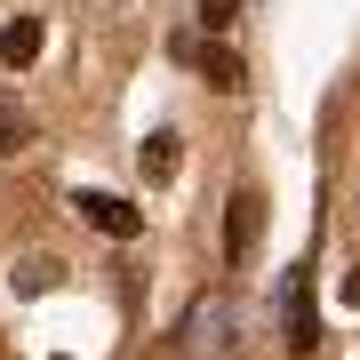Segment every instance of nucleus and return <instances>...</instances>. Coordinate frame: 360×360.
<instances>
[{
    "mask_svg": "<svg viewBox=\"0 0 360 360\" xmlns=\"http://www.w3.org/2000/svg\"><path fill=\"white\" fill-rule=\"evenodd\" d=\"M72 217H80V224H96L104 240H136V232H144V208H129L120 193H80V200H72Z\"/></svg>",
    "mask_w": 360,
    "mask_h": 360,
    "instance_id": "obj_1",
    "label": "nucleus"
},
{
    "mask_svg": "<svg viewBox=\"0 0 360 360\" xmlns=\"http://www.w3.org/2000/svg\"><path fill=\"white\" fill-rule=\"evenodd\" d=\"M257 232H264V193H232V208H224V264L257 257Z\"/></svg>",
    "mask_w": 360,
    "mask_h": 360,
    "instance_id": "obj_2",
    "label": "nucleus"
},
{
    "mask_svg": "<svg viewBox=\"0 0 360 360\" xmlns=\"http://www.w3.org/2000/svg\"><path fill=\"white\" fill-rule=\"evenodd\" d=\"M40 40H49V32H40V16H16V25L0 32V65H8V72H25L32 56H40Z\"/></svg>",
    "mask_w": 360,
    "mask_h": 360,
    "instance_id": "obj_3",
    "label": "nucleus"
},
{
    "mask_svg": "<svg viewBox=\"0 0 360 360\" xmlns=\"http://www.w3.org/2000/svg\"><path fill=\"white\" fill-rule=\"evenodd\" d=\"M321 328H312V304H304V281H288V352H312Z\"/></svg>",
    "mask_w": 360,
    "mask_h": 360,
    "instance_id": "obj_4",
    "label": "nucleus"
},
{
    "mask_svg": "<svg viewBox=\"0 0 360 360\" xmlns=\"http://www.w3.org/2000/svg\"><path fill=\"white\" fill-rule=\"evenodd\" d=\"M25 136H32V120H25V104H16L8 89H0V160H8V153H25Z\"/></svg>",
    "mask_w": 360,
    "mask_h": 360,
    "instance_id": "obj_5",
    "label": "nucleus"
},
{
    "mask_svg": "<svg viewBox=\"0 0 360 360\" xmlns=\"http://www.w3.org/2000/svg\"><path fill=\"white\" fill-rule=\"evenodd\" d=\"M200 72H208V89H224V96H240V89H248V80H240V56H232V49H208V56H200Z\"/></svg>",
    "mask_w": 360,
    "mask_h": 360,
    "instance_id": "obj_6",
    "label": "nucleus"
},
{
    "mask_svg": "<svg viewBox=\"0 0 360 360\" xmlns=\"http://www.w3.org/2000/svg\"><path fill=\"white\" fill-rule=\"evenodd\" d=\"M176 160H184V153H176V136H168V129L144 144V176H153V184H168V176H176Z\"/></svg>",
    "mask_w": 360,
    "mask_h": 360,
    "instance_id": "obj_7",
    "label": "nucleus"
},
{
    "mask_svg": "<svg viewBox=\"0 0 360 360\" xmlns=\"http://www.w3.org/2000/svg\"><path fill=\"white\" fill-rule=\"evenodd\" d=\"M56 281V257H32V264H16V288H49Z\"/></svg>",
    "mask_w": 360,
    "mask_h": 360,
    "instance_id": "obj_8",
    "label": "nucleus"
},
{
    "mask_svg": "<svg viewBox=\"0 0 360 360\" xmlns=\"http://www.w3.org/2000/svg\"><path fill=\"white\" fill-rule=\"evenodd\" d=\"M232 8H240V0H200V25H208V32H224V25H232Z\"/></svg>",
    "mask_w": 360,
    "mask_h": 360,
    "instance_id": "obj_9",
    "label": "nucleus"
},
{
    "mask_svg": "<svg viewBox=\"0 0 360 360\" xmlns=\"http://www.w3.org/2000/svg\"><path fill=\"white\" fill-rule=\"evenodd\" d=\"M345 304H360V272H352V281H345Z\"/></svg>",
    "mask_w": 360,
    "mask_h": 360,
    "instance_id": "obj_10",
    "label": "nucleus"
}]
</instances>
